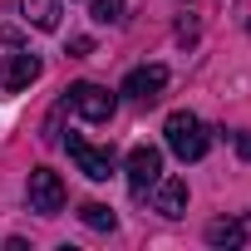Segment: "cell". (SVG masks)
I'll list each match as a JSON object with an SVG mask.
<instances>
[{
  "mask_svg": "<svg viewBox=\"0 0 251 251\" xmlns=\"http://www.w3.org/2000/svg\"><path fill=\"white\" fill-rule=\"evenodd\" d=\"M158 177H163V153L153 143H138L128 153V187H133V197H148L158 187Z\"/></svg>",
  "mask_w": 251,
  "mask_h": 251,
  "instance_id": "obj_4",
  "label": "cell"
},
{
  "mask_svg": "<svg viewBox=\"0 0 251 251\" xmlns=\"http://www.w3.org/2000/svg\"><path fill=\"white\" fill-rule=\"evenodd\" d=\"M123 5H128V0H89V15L99 25H113V20H123Z\"/></svg>",
  "mask_w": 251,
  "mask_h": 251,
  "instance_id": "obj_12",
  "label": "cell"
},
{
  "mask_svg": "<svg viewBox=\"0 0 251 251\" xmlns=\"http://www.w3.org/2000/svg\"><path fill=\"white\" fill-rule=\"evenodd\" d=\"M163 133H168V148L182 158V163H197L202 153H207V123L197 118V113H187V108H177V113H168V123H163Z\"/></svg>",
  "mask_w": 251,
  "mask_h": 251,
  "instance_id": "obj_1",
  "label": "cell"
},
{
  "mask_svg": "<svg viewBox=\"0 0 251 251\" xmlns=\"http://www.w3.org/2000/svg\"><path fill=\"white\" fill-rule=\"evenodd\" d=\"M89 50H94V40H84V35H79V40H69V54H74V59H84Z\"/></svg>",
  "mask_w": 251,
  "mask_h": 251,
  "instance_id": "obj_13",
  "label": "cell"
},
{
  "mask_svg": "<svg viewBox=\"0 0 251 251\" xmlns=\"http://www.w3.org/2000/svg\"><path fill=\"white\" fill-rule=\"evenodd\" d=\"M20 10L35 30H54L59 25V0H20Z\"/></svg>",
  "mask_w": 251,
  "mask_h": 251,
  "instance_id": "obj_9",
  "label": "cell"
},
{
  "mask_svg": "<svg viewBox=\"0 0 251 251\" xmlns=\"http://www.w3.org/2000/svg\"><path fill=\"white\" fill-rule=\"evenodd\" d=\"M236 153H241V158L251 163V133H236Z\"/></svg>",
  "mask_w": 251,
  "mask_h": 251,
  "instance_id": "obj_14",
  "label": "cell"
},
{
  "mask_svg": "<svg viewBox=\"0 0 251 251\" xmlns=\"http://www.w3.org/2000/svg\"><path fill=\"white\" fill-rule=\"evenodd\" d=\"M163 84H168V69H163V64H138L128 79H123V94L138 99V103H153V99L163 94Z\"/></svg>",
  "mask_w": 251,
  "mask_h": 251,
  "instance_id": "obj_7",
  "label": "cell"
},
{
  "mask_svg": "<svg viewBox=\"0 0 251 251\" xmlns=\"http://www.w3.org/2000/svg\"><path fill=\"white\" fill-rule=\"evenodd\" d=\"M207 241H212V246H241V241H246V226H241V222H212V226H207Z\"/></svg>",
  "mask_w": 251,
  "mask_h": 251,
  "instance_id": "obj_10",
  "label": "cell"
},
{
  "mask_svg": "<svg viewBox=\"0 0 251 251\" xmlns=\"http://www.w3.org/2000/svg\"><path fill=\"white\" fill-rule=\"evenodd\" d=\"M40 79V59L30 54V50H15V54H5V59H0V89H30Z\"/></svg>",
  "mask_w": 251,
  "mask_h": 251,
  "instance_id": "obj_6",
  "label": "cell"
},
{
  "mask_svg": "<svg viewBox=\"0 0 251 251\" xmlns=\"http://www.w3.org/2000/svg\"><path fill=\"white\" fill-rule=\"evenodd\" d=\"M25 197H30V212H40V217L64 212V182H59V173L35 168V173H30V182H25Z\"/></svg>",
  "mask_w": 251,
  "mask_h": 251,
  "instance_id": "obj_3",
  "label": "cell"
},
{
  "mask_svg": "<svg viewBox=\"0 0 251 251\" xmlns=\"http://www.w3.org/2000/svg\"><path fill=\"white\" fill-rule=\"evenodd\" d=\"M69 158H74L79 173L94 177V182H108V177H113V153H108V148H94V143L79 138V133H69Z\"/></svg>",
  "mask_w": 251,
  "mask_h": 251,
  "instance_id": "obj_5",
  "label": "cell"
},
{
  "mask_svg": "<svg viewBox=\"0 0 251 251\" xmlns=\"http://www.w3.org/2000/svg\"><path fill=\"white\" fill-rule=\"evenodd\" d=\"M158 212L163 217H182L187 212V182L182 177H158Z\"/></svg>",
  "mask_w": 251,
  "mask_h": 251,
  "instance_id": "obj_8",
  "label": "cell"
},
{
  "mask_svg": "<svg viewBox=\"0 0 251 251\" xmlns=\"http://www.w3.org/2000/svg\"><path fill=\"white\" fill-rule=\"evenodd\" d=\"M64 108H74L79 118H89V123H108L113 118V108H118V99L103 89V84H74L69 89V99H64Z\"/></svg>",
  "mask_w": 251,
  "mask_h": 251,
  "instance_id": "obj_2",
  "label": "cell"
},
{
  "mask_svg": "<svg viewBox=\"0 0 251 251\" xmlns=\"http://www.w3.org/2000/svg\"><path fill=\"white\" fill-rule=\"evenodd\" d=\"M79 217H84V226H94V231H113V212H108L103 202H84Z\"/></svg>",
  "mask_w": 251,
  "mask_h": 251,
  "instance_id": "obj_11",
  "label": "cell"
}]
</instances>
